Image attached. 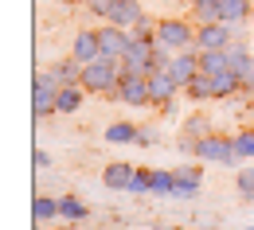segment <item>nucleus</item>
<instances>
[{
  "mask_svg": "<svg viewBox=\"0 0 254 230\" xmlns=\"http://www.w3.org/2000/svg\"><path fill=\"white\" fill-rule=\"evenodd\" d=\"M118 82H122L118 59H94V63L82 66V86L94 90V94H118Z\"/></svg>",
  "mask_w": 254,
  "mask_h": 230,
  "instance_id": "f257e3e1",
  "label": "nucleus"
},
{
  "mask_svg": "<svg viewBox=\"0 0 254 230\" xmlns=\"http://www.w3.org/2000/svg\"><path fill=\"white\" fill-rule=\"evenodd\" d=\"M59 90H63V82H59L51 70H47V74H35V94H32V113H35V117H47V113H55Z\"/></svg>",
  "mask_w": 254,
  "mask_h": 230,
  "instance_id": "f03ea898",
  "label": "nucleus"
},
{
  "mask_svg": "<svg viewBox=\"0 0 254 230\" xmlns=\"http://www.w3.org/2000/svg\"><path fill=\"white\" fill-rule=\"evenodd\" d=\"M191 152H195L199 160H211V164H235V160H239L235 140H227V137H211V133H207L203 140H195Z\"/></svg>",
  "mask_w": 254,
  "mask_h": 230,
  "instance_id": "7ed1b4c3",
  "label": "nucleus"
},
{
  "mask_svg": "<svg viewBox=\"0 0 254 230\" xmlns=\"http://www.w3.org/2000/svg\"><path fill=\"white\" fill-rule=\"evenodd\" d=\"M157 43L172 47V51H184L188 43H195V32H191L184 20H160L157 24Z\"/></svg>",
  "mask_w": 254,
  "mask_h": 230,
  "instance_id": "20e7f679",
  "label": "nucleus"
},
{
  "mask_svg": "<svg viewBox=\"0 0 254 230\" xmlns=\"http://www.w3.org/2000/svg\"><path fill=\"white\" fill-rule=\"evenodd\" d=\"M98 43H102V59H118V63H122V55L133 47V35H129L126 28L106 24V28L98 32Z\"/></svg>",
  "mask_w": 254,
  "mask_h": 230,
  "instance_id": "39448f33",
  "label": "nucleus"
},
{
  "mask_svg": "<svg viewBox=\"0 0 254 230\" xmlns=\"http://www.w3.org/2000/svg\"><path fill=\"white\" fill-rule=\"evenodd\" d=\"M118 98L126 105H149V74H122Z\"/></svg>",
  "mask_w": 254,
  "mask_h": 230,
  "instance_id": "423d86ee",
  "label": "nucleus"
},
{
  "mask_svg": "<svg viewBox=\"0 0 254 230\" xmlns=\"http://www.w3.org/2000/svg\"><path fill=\"white\" fill-rule=\"evenodd\" d=\"M231 24H199V32H195V43H199V51H223V47H231Z\"/></svg>",
  "mask_w": 254,
  "mask_h": 230,
  "instance_id": "0eeeda50",
  "label": "nucleus"
},
{
  "mask_svg": "<svg viewBox=\"0 0 254 230\" xmlns=\"http://www.w3.org/2000/svg\"><path fill=\"white\" fill-rule=\"evenodd\" d=\"M180 86L172 82V74L168 70H157V74H149V105H172V94H176Z\"/></svg>",
  "mask_w": 254,
  "mask_h": 230,
  "instance_id": "6e6552de",
  "label": "nucleus"
},
{
  "mask_svg": "<svg viewBox=\"0 0 254 230\" xmlns=\"http://www.w3.org/2000/svg\"><path fill=\"white\" fill-rule=\"evenodd\" d=\"M106 20H110L114 28H126V32H133V28L145 20V12H141L133 0H118V4L110 8V16H106Z\"/></svg>",
  "mask_w": 254,
  "mask_h": 230,
  "instance_id": "1a4fd4ad",
  "label": "nucleus"
},
{
  "mask_svg": "<svg viewBox=\"0 0 254 230\" xmlns=\"http://www.w3.org/2000/svg\"><path fill=\"white\" fill-rule=\"evenodd\" d=\"M168 74H172V82L176 86H188L191 78L199 74V55H172V63H168Z\"/></svg>",
  "mask_w": 254,
  "mask_h": 230,
  "instance_id": "9d476101",
  "label": "nucleus"
},
{
  "mask_svg": "<svg viewBox=\"0 0 254 230\" xmlns=\"http://www.w3.org/2000/svg\"><path fill=\"white\" fill-rule=\"evenodd\" d=\"M74 59L86 66L94 63V59H102V43H98V32H78V39H74Z\"/></svg>",
  "mask_w": 254,
  "mask_h": 230,
  "instance_id": "9b49d317",
  "label": "nucleus"
},
{
  "mask_svg": "<svg viewBox=\"0 0 254 230\" xmlns=\"http://www.w3.org/2000/svg\"><path fill=\"white\" fill-rule=\"evenodd\" d=\"M219 8H223V24H231V28L251 20V12H254L251 0H219Z\"/></svg>",
  "mask_w": 254,
  "mask_h": 230,
  "instance_id": "f8f14e48",
  "label": "nucleus"
},
{
  "mask_svg": "<svg viewBox=\"0 0 254 230\" xmlns=\"http://www.w3.org/2000/svg\"><path fill=\"white\" fill-rule=\"evenodd\" d=\"M133 176H137V168H129V164H122V160H118V164L106 168V176H102V180H106V187H114V191H126Z\"/></svg>",
  "mask_w": 254,
  "mask_h": 230,
  "instance_id": "ddd939ff",
  "label": "nucleus"
},
{
  "mask_svg": "<svg viewBox=\"0 0 254 230\" xmlns=\"http://www.w3.org/2000/svg\"><path fill=\"white\" fill-rule=\"evenodd\" d=\"M199 180H203V176H199L195 168H180V172H176V184H172V195H195V191H199Z\"/></svg>",
  "mask_w": 254,
  "mask_h": 230,
  "instance_id": "4468645a",
  "label": "nucleus"
},
{
  "mask_svg": "<svg viewBox=\"0 0 254 230\" xmlns=\"http://www.w3.org/2000/svg\"><path fill=\"white\" fill-rule=\"evenodd\" d=\"M82 82H70L59 90V101H55V113H74L78 105H82V90H78Z\"/></svg>",
  "mask_w": 254,
  "mask_h": 230,
  "instance_id": "2eb2a0df",
  "label": "nucleus"
},
{
  "mask_svg": "<svg viewBox=\"0 0 254 230\" xmlns=\"http://www.w3.org/2000/svg\"><path fill=\"white\" fill-rule=\"evenodd\" d=\"M235 90H243V86H239V74H231V70L211 74V98H231Z\"/></svg>",
  "mask_w": 254,
  "mask_h": 230,
  "instance_id": "dca6fc26",
  "label": "nucleus"
},
{
  "mask_svg": "<svg viewBox=\"0 0 254 230\" xmlns=\"http://www.w3.org/2000/svg\"><path fill=\"white\" fill-rule=\"evenodd\" d=\"M203 137H207V117H188V121H184V140H180V148L191 152V144L203 140Z\"/></svg>",
  "mask_w": 254,
  "mask_h": 230,
  "instance_id": "f3484780",
  "label": "nucleus"
},
{
  "mask_svg": "<svg viewBox=\"0 0 254 230\" xmlns=\"http://www.w3.org/2000/svg\"><path fill=\"white\" fill-rule=\"evenodd\" d=\"M199 70L203 74H223L227 70V47L223 51H199Z\"/></svg>",
  "mask_w": 254,
  "mask_h": 230,
  "instance_id": "a211bd4d",
  "label": "nucleus"
},
{
  "mask_svg": "<svg viewBox=\"0 0 254 230\" xmlns=\"http://www.w3.org/2000/svg\"><path fill=\"white\" fill-rule=\"evenodd\" d=\"M59 215H63L66 223H82L90 211H86V203L82 199H74V195H66V199H59Z\"/></svg>",
  "mask_w": 254,
  "mask_h": 230,
  "instance_id": "6ab92c4d",
  "label": "nucleus"
},
{
  "mask_svg": "<svg viewBox=\"0 0 254 230\" xmlns=\"http://www.w3.org/2000/svg\"><path fill=\"white\" fill-rule=\"evenodd\" d=\"M51 74H55V78H59L63 86H70V82H82V63H78V59L70 55V59H66V63H59L55 70H51Z\"/></svg>",
  "mask_w": 254,
  "mask_h": 230,
  "instance_id": "aec40b11",
  "label": "nucleus"
},
{
  "mask_svg": "<svg viewBox=\"0 0 254 230\" xmlns=\"http://www.w3.org/2000/svg\"><path fill=\"white\" fill-rule=\"evenodd\" d=\"M191 8H195V16H199V24H223V8H219V0H195Z\"/></svg>",
  "mask_w": 254,
  "mask_h": 230,
  "instance_id": "412c9836",
  "label": "nucleus"
},
{
  "mask_svg": "<svg viewBox=\"0 0 254 230\" xmlns=\"http://www.w3.org/2000/svg\"><path fill=\"white\" fill-rule=\"evenodd\" d=\"M184 90H188V98H191V101H207V98H211V74H203V70H199V74L191 78Z\"/></svg>",
  "mask_w": 254,
  "mask_h": 230,
  "instance_id": "4be33fe9",
  "label": "nucleus"
},
{
  "mask_svg": "<svg viewBox=\"0 0 254 230\" xmlns=\"http://www.w3.org/2000/svg\"><path fill=\"white\" fill-rule=\"evenodd\" d=\"M172 184H176V172H149V191L172 195Z\"/></svg>",
  "mask_w": 254,
  "mask_h": 230,
  "instance_id": "5701e85b",
  "label": "nucleus"
},
{
  "mask_svg": "<svg viewBox=\"0 0 254 230\" xmlns=\"http://www.w3.org/2000/svg\"><path fill=\"white\" fill-rule=\"evenodd\" d=\"M251 59L254 55L247 47H227V70H231V74H243V66L251 63Z\"/></svg>",
  "mask_w": 254,
  "mask_h": 230,
  "instance_id": "b1692460",
  "label": "nucleus"
},
{
  "mask_svg": "<svg viewBox=\"0 0 254 230\" xmlns=\"http://www.w3.org/2000/svg\"><path fill=\"white\" fill-rule=\"evenodd\" d=\"M137 133H141V129H133V125H126V121H118V125H110V129H106V140L126 144V140H137Z\"/></svg>",
  "mask_w": 254,
  "mask_h": 230,
  "instance_id": "393cba45",
  "label": "nucleus"
},
{
  "mask_svg": "<svg viewBox=\"0 0 254 230\" xmlns=\"http://www.w3.org/2000/svg\"><path fill=\"white\" fill-rule=\"evenodd\" d=\"M35 219H39V223H47V219H55V215H59V199H47V195H39L35 199Z\"/></svg>",
  "mask_w": 254,
  "mask_h": 230,
  "instance_id": "a878e982",
  "label": "nucleus"
},
{
  "mask_svg": "<svg viewBox=\"0 0 254 230\" xmlns=\"http://www.w3.org/2000/svg\"><path fill=\"white\" fill-rule=\"evenodd\" d=\"M235 152H239L243 160H254V129H243L235 137Z\"/></svg>",
  "mask_w": 254,
  "mask_h": 230,
  "instance_id": "bb28decb",
  "label": "nucleus"
},
{
  "mask_svg": "<svg viewBox=\"0 0 254 230\" xmlns=\"http://www.w3.org/2000/svg\"><path fill=\"white\" fill-rule=\"evenodd\" d=\"M235 187H239L243 199H254V168H243V172L235 176Z\"/></svg>",
  "mask_w": 254,
  "mask_h": 230,
  "instance_id": "cd10ccee",
  "label": "nucleus"
},
{
  "mask_svg": "<svg viewBox=\"0 0 254 230\" xmlns=\"http://www.w3.org/2000/svg\"><path fill=\"white\" fill-rule=\"evenodd\" d=\"M129 195H145V191H149V168H141V172H137V176H133V180H129V187H126Z\"/></svg>",
  "mask_w": 254,
  "mask_h": 230,
  "instance_id": "c85d7f7f",
  "label": "nucleus"
},
{
  "mask_svg": "<svg viewBox=\"0 0 254 230\" xmlns=\"http://www.w3.org/2000/svg\"><path fill=\"white\" fill-rule=\"evenodd\" d=\"M239 86H243V94H254V59L243 66V74H239Z\"/></svg>",
  "mask_w": 254,
  "mask_h": 230,
  "instance_id": "c756f323",
  "label": "nucleus"
},
{
  "mask_svg": "<svg viewBox=\"0 0 254 230\" xmlns=\"http://www.w3.org/2000/svg\"><path fill=\"white\" fill-rule=\"evenodd\" d=\"M118 0H90V8H94L98 16H110V8H114Z\"/></svg>",
  "mask_w": 254,
  "mask_h": 230,
  "instance_id": "7c9ffc66",
  "label": "nucleus"
},
{
  "mask_svg": "<svg viewBox=\"0 0 254 230\" xmlns=\"http://www.w3.org/2000/svg\"><path fill=\"white\" fill-rule=\"evenodd\" d=\"M251 121H254V109H251Z\"/></svg>",
  "mask_w": 254,
  "mask_h": 230,
  "instance_id": "2f4dec72",
  "label": "nucleus"
},
{
  "mask_svg": "<svg viewBox=\"0 0 254 230\" xmlns=\"http://www.w3.org/2000/svg\"><path fill=\"white\" fill-rule=\"evenodd\" d=\"M251 20H254V12H251Z\"/></svg>",
  "mask_w": 254,
  "mask_h": 230,
  "instance_id": "473e14b6",
  "label": "nucleus"
},
{
  "mask_svg": "<svg viewBox=\"0 0 254 230\" xmlns=\"http://www.w3.org/2000/svg\"><path fill=\"white\" fill-rule=\"evenodd\" d=\"M251 230H254V227H251Z\"/></svg>",
  "mask_w": 254,
  "mask_h": 230,
  "instance_id": "72a5a7b5",
  "label": "nucleus"
}]
</instances>
